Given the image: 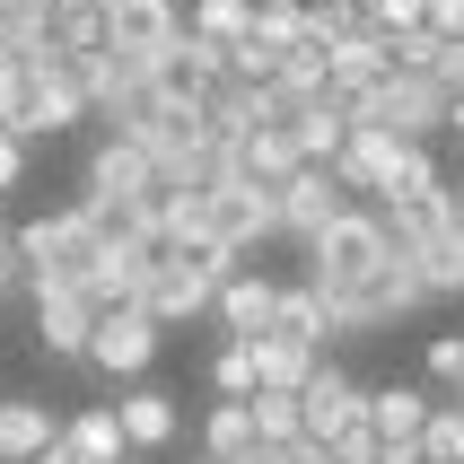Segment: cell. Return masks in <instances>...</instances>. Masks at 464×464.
<instances>
[{
    "label": "cell",
    "instance_id": "18",
    "mask_svg": "<svg viewBox=\"0 0 464 464\" xmlns=\"http://www.w3.org/2000/svg\"><path fill=\"white\" fill-rule=\"evenodd\" d=\"M114 420H123L131 456H158V447L176 439V394H167V386H150V377H131V386H123V403H114Z\"/></svg>",
    "mask_w": 464,
    "mask_h": 464
},
{
    "label": "cell",
    "instance_id": "50",
    "mask_svg": "<svg viewBox=\"0 0 464 464\" xmlns=\"http://www.w3.org/2000/svg\"><path fill=\"white\" fill-rule=\"evenodd\" d=\"M202 464H210V456H202Z\"/></svg>",
    "mask_w": 464,
    "mask_h": 464
},
{
    "label": "cell",
    "instance_id": "14",
    "mask_svg": "<svg viewBox=\"0 0 464 464\" xmlns=\"http://www.w3.org/2000/svg\"><path fill=\"white\" fill-rule=\"evenodd\" d=\"M394 158H403V140H394V131H377V123H351V131H342V150H334V176L351 184V193H368V202H386Z\"/></svg>",
    "mask_w": 464,
    "mask_h": 464
},
{
    "label": "cell",
    "instance_id": "27",
    "mask_svg": "<svg viewBox=\"0 0 464 464\" xmlns=\"http://www.w3.org/2000/svg\"><path fill=\"white\" fill-rule=\"evenodd\" d=\"M315 360H324V351H307V342H281V334H255V368H263V386H307L315 377Z\"/></svg>",
    "mask_w": 464,
    "mask_h": 464
},
{
    "label": "cell",
    "instance_id": "36",
    "mask_svg": "<svg viewBox=\"0 0 464 464\" xmlns=\"http://www.w3.org/2000/svg\"><path fill=\"white\" fill-rule=\"evenodd\" d=\"M272 79H289V88H334V44H315V35H298V44H281V62H272Z\"/></svg>",
    "mask_w": 464,
    "mask_h": 464
},
{
    "label": "cell",
    "instance_id": "29",
    "mask_svg": "<svg viewBox=\"0 0 464 464\" xmlns=\"http://www.w3.org/2000/svg\"><path fill=\"white\" fill-rule=\"evenodd\" d=\"M246 447H263V439H255V412H246V403H219V412L202 420V456H210V464H237Z\"/></svg>",
    "mask_w": 464,
    "mask_h": 464
},
{
    "label": "cell",
    "instance_id": "2",
    "mask_svg": "<svg viewBox=\"0 0 464 464\" xmlns=\"http://www.w3.org/2000/svg\"><path fill=\"white\" fill-rule=\"evenodd\" d=\"M228 272H237V255H219V246H158V263L140 272V315L193 324V315H210Z\"/></svg>",
    "mask_w": 464,
    "mask_h": 464
},
{
    "label": "cell",
    "instance_id": "43",
    "mask_svg": "<svg viewBox=\"0 0 464 464\" xmlns=\"http://www.w3.org/2000/svg\"><path fill=\"white\" fill-rule=\"evenodd\" d=\"M420 26H439V35H464V0H430V9H420Z\"/></svg>",
    "mask_w": 464,
    "mask_h": 464
},
{
    "label": "cell",
    "instance_id": "5",
    "mask_svg": "<svg viewBox=\"0 0 464 464\" xmlns=\"http://www.w3.org/2000/svg\"><path fill=\"white\" fill-rule=\"evenodd\" d=\"M263 237H281V193H255V184H210L202 193V246L246 263Z\"/></svg>",
    "mask_w": 464,
    "mask_h": 464
},
{
    "label": "cell",
    "instance_id": "3",
    "mask_svg": "<svg viewBox=\"0 0 464 464\" xmlns=\"http://www.w3.org/2000/svg\"><path fill=\"white\" fill-rule=\"evenodd\" d=\"M18 255H26V289H79L97 272V228H88V210H44V219H26L18 228Z\"/></svg>",
    "mask_w": 464,
    "mask_h": 464
},
{
    "label": "cell",
    "instance_id": "16",
    "mask_svg": "<svg viewBox=\"0 0 464 464\" xmlns=\"http://www.w3.org/2000/svg\"><path fill=\"white\" fill-rule=\"evenodd\" d=\"M26 79H35V105H26V140H62L71 123H88V97H79L71 79L53 71V44L26 62Z\"/></svg>",
    "mask_w": 464,
    "mask_h": 464
},
{
    "label": "cell",
    "instance_id": "19",
    "mask_svg": "<svg viewBox=\"0 0 464 464\" xmlns=\"http://www.w3.org/2000/svg\"><path fill=\"white\" fill-rule=\"evenodd\" d=\"M430 403H439V394L403 386V377H394V386H368V430H377V447H412L420 420H430Z\"/></svg>",
    "mask_w": 464,
    "mask_h": 464
},
{
    "label": "cell",
    "instance_id": "33",
    "mask_svg": "<svg viewBox=\"0 0 464 464\" xmlns=\"http://www.w3.org/2000/svg\"><path fill=\"white\" fill-rule=\"evenodd\" d=\"M272 62H281V44H298L307 35V0H255V26H246Z\"/></svg>",
    "mask_w": 464,
    "mask_h": 464
},
{
    "label": "cell",
    "instance_id": "48",
    "mask_svg": "<svg viewBox=\"0 0 464 464\" xmlns=\"http://www.w3.org/2000/svg\"><path fill=\"white\" fill-rule=\"evenodd\" d=\"M0 71H9V53H0Z\"/></svg>",
    "mask_w": 464,
    "mask_h": 464
},
{
    "label": "cell",
    "instance_id": "7",
    "mask_svg": "<svg viewBox=\"0 0 464 464\" xmlns=\"http://www.w3.org/2000/svg\"><path fill=\"white\" fill-rule=\"evenodd\" d=\"M298 420H307V447H334L351 420H368V386L342 360H315V377L298 386Z\"/></svg>",
    "mask_w": 464,
    "mask_h": 464
},
{
    "label": "cell",
    "instance_id": "17",
    "mask_svg": "<svg viewBox=\"0 0 464 464\" xmlns=\"http://www.w3.org/2000/svg\"><path fill=\"white\" fill-rule=\"evenodd\" d=\"M386 210V228H394V246H430V237H447L456 228V184H420V193H394V202H377Z\"/></svg>",
    "mask_w": 464,
    "mask_h": 464
},
{
    "label": "cell",
    "instance_id": "22",
    "mask_svg": "<svg viewBox=\"0 0 464 464\" xmlns=\"http://www.w3.org/2000/svg\"><path fill=\"white\" fill-rule=\"evenodd\" d=\"M342 131H351V97H342V88H315V105L298 114V123H289V140H298V158H315V167H334Z\"/></svg>",
    "mask_w": 464,
    "mask_h": 464
},
{
    "label": "cell",
    "instance_id": "23",
    "mask_svg": "<svg viewBox=\"0 0 464 464\" xmlns=\"http://www.w3.org/2000/svg\"><path fill=\"white\" fill-rule=\"evenodd\" d=\"M394 79V53H386V35H377V26H368V35H351V44H334V88L351 105L368 97V88H386Z\"/></svg>",
    "mask_w": 464,
    "mask_h": 464
},
{
    "label": "cell",
    "instance_id": "47",
    "mask_svg": "<svg viewBox=\"0 0 464 464\" xmlns=\"http://www.w3.org/2000/svg\"><path fill=\"white\" fill-rule=\"evenodd\" d=\"M26 9H44V18H53V0H26Z\"/></svg>",
    "mask_w": 464,
    "mask_h": 464
},
{
    "label": "cell",
    "instance_id": "46",
    "mask_svg": "<svg viewBox=\"0 0 464 464\" xmlns=\"http://www.w3.org/2000/svg\"><path fill=\"white\" fill-rule=\"evenodd\" d=\"M0 464H71V456H62V439H53L44 456H0Z\"/></svg>",
    "mask_w": 464,
    "mask_h": 464
},
{
    "label": "cell",
    "instance_id": "24",
    "mask_svg": "<svg viewBox=\"0 0 464 464\" xmlns=\"http://www.w3.org/2000/svg\"><path fill=\"white\" fill-rule=\"evenodd\" d=\"M53 439H62L53 403H35V394H0V456H44Z\"/></svg>",
    "mask_w": 464,
    "mask_h": 464
},
{
    "label": "cell",
    "instance_id": "4",
    "mask_svg": "<svg viewBox=\"0 0 464 464\" xmlns=\"http://www.w3.org/2000/svg\"><path fill=\"white\" fill-rule=\"evenodd\" d=\"M351 123H377V131H394V140H439L447 131V88L420 79V71H394L386 88H368V97L351 105Z\"/></svg>",
    "mask_w": 464,
    "mask_h": 464
},
{
    "label": "cell",
    "instance_id": "35",
    "mask_svg": "<svg viewBox=\"0 0 464 464\" xmlns=\"http://www.w3.org/2000/svg\"><path fill=\"white\" fill-rule=\"evenodd\" d=\"M53 44L97 53L105 44V0H53Z\"/></svg>",
    "mask_w": 464,
    "mask_h": 464
},
{
    "label": "cell",
    "instance_id": "38",
    "mask_svg": "<svg viewBox=\"0 0 464 464\" xmlns=\"http://www.w3.org/2000/svg\"><path fill=\"white\" fill-rule=\"evenodd\" d=\"M307 35L315 44H351V35H368V9L360 0H307Z\"/></svg>",
    "mask_w": 464,
    "mask_h": 464
},
{
    "label": "cell",
    "instance_id": "41",
    "mask_svg": "<svg viewBox=\"0 0 464 464\" xmlns=\"http://www.w3.org/2000/svg\"><path fill=\"white\" fill-rule=\"evenodd\" d=\"M377 456H386V447H377V430H368V420H351V430L334 439V464H377Z\"/></svg>",
    "mask_w": 464,
    "mask_h": 464
},
{
    "label": "cell",
    "instance_id": "32",
    "mask_svg": "<svg viewBox=\"0 0 464 464\" xmlns=\"http://www.w3.org/2000/svg\"><path fill=\"white\" fill-rule=\"evenodd\" d=\"M420 456H430V464H464V403H456V394L430 403V420H420Z\"/></svg>",
    "mask_w": 464,
    "mask_h": 464
},
{
    "label": "cell",
    "instance_id": "40",
    "mask_svg": "<svg viewBox=\"0 0 464 464\" xmlns=\"http://www.w3.org/2000/svg\"><path fill=\"white\" fill-rule=\"evenodd\" d=\"M430 386L464 394V334H430Z\"/></svg>",
    "mask_w": 464,
    "mask_h": 464
},
{
    "label": "cell",
    "instance_id": "42",
    "mask_svg": "<svg viewBox=\"0 0 464 464\" xmlns=\"http://www.w3.org/2000/svg\"><path fill=\"white\" fill-rule=\"evenodd\" d=\"M18 176H26V140L0 131V193H18Z\"/></svg>",
    "mask_w": 464,
    "mask_h": 464
},
{
    "label": "cell",
    "instance_id": "34",
    "mask_svg": "<svg viewBox=\"0 0 464 464\" xmlns=\"http://www.w3.org/2000/svg\"><path fill=\"white\" fill-rule=\"evenodd\" d=\"M184 26H193L202 44H219V53H228L237 35L255 26V0H193V18H184Z\"/></svg>",
    "mask_w": 464,
    "mask_h": 464
},
{
    "label": "cell",
    "instance_id": "10",
    "mask_svg": "<svg viewBox=\"0 0 464 464\" xmlns=\"http://www.w3.org/2000/svg\"><path fill=\"white\" fill-rule=\"evenodd\" d=\"M219 79H228V53H219V44H202L193 26H184L176 44H167V53L150 62V88H158L167 105H202L210 88H219Z\"/></svg>",
    "mask_w": 464,
    "mask_h": 464
},
{
    "label": "cell",
    "instance_id": "45",
    "mask_svg": "<svg viewBox=\"0 0 464 464\" xmlns=\"http://www.w3.org/2000/svg\"><path fill=\"white\" fill-rule=\"evenodd\" d=\"M377 464H430V456H420V439H412V447H386Z\"/></svg>",
    "mask_w": 464,
    "mask_h": 464
},
{
    "label": "cell",
    "instance_id": "11",
    "mask_svg": "<svg viewBox=\"0 0 464 464\" xmlns=\"http://www.w3.org/2000/svg\"><path fill=\"white\" fill-rule=\"evenodd\" d=\"M176 35H184V9H176V0H105V53L158 62Z\"/></svg>",
    "mask_w": 464,
    "mask_h": 464
},
{
    "label": "cell",
    "instance_id": "44",
    "mask_svg": "<svg viewBox=\"0 0 464 464\" xmlns=\"http://www.w3.org/2000/svg\"><path fill=\"white\" fill-rule=\"evenodd\" d=\"M289 464H334V447H307V439H298V447H289Z\"/></svg>",
    "mask_w": 464,
    "mask_h": 464
},
{
    "label": "cell",
    "instance_id": "6",
    "mask_svg": "<svg viewBox=\"0 0 464 464\" xmlns=\"http://www.w3.org/2000/svg\"><path fill=\"white\" fill-rule=\"evenodd\" d=\"M158 342H167V324H158V315H140V307H105V315H97V334H88V368H97V377H114V386H131V377H150Z\"/></svg>",
    "mask_w": 464,
    "mask_h": 464
},
{
    "label": "cell",
    "instance_id": "49",
    "mask_svg": "<svg viewBox=\"0 0 464 464\" xmlns=\"http://www.w3.org/2000/svg\"><path fill=\"white\" fill-rule=\"evenodd\" d=\"M456 403H464V394H456Z\"/></svg>",
    "mask_w": 464,
    "mask_h": 464
},
{
    "label": "cell",
    "instance_id": "13",
    "mask_svg": "<svg viewBox=\"0 0 464 464\" xmlns=\"http://www.w3.org/2000/svg\"><path fill=\"white\" fill-rule=\"evenodd\" d=\"M272 307H281V281H272V272H255V263H237L228 281H219V298H210V315L228 324V342L272 334Z\"/></svg>",
    "mask_w": 464,
    "mask_h": 464
},
{
    "label": "cell",
    "instance_id": "20",
    "mask_svg": "<svg viewBox=\"0 0 464 464\" xmlns=\"http://www.w3.org/2000/svg\"><path fill=\"white\" fill-rule=\"evenodd\" d=\"M62 456L71 464H123L131 439H123V420H114V403H79V412L62 420Z\"/></svg>",
    "mask_w": 464,
    "mask_h": 464
},
{
    "label": "cell",
    "instance_id": "21",
    "mask_svg": "<svg viewBox=\"0 0 464 464\" xmlns=\"http://www.w3.org/2000/svg\"><path fill=\"white\" fill-rule=\"evenodd\" d=\"M272 334H281V342H307V351H324V342H334V298H324V289H307V281H281Z\"/></svg>",
    "mask_w": 464,
    "mask_h": 464
},
{
    "label": "cell",
    "instance_id": "25",
    "mask_svg": "<svg viewBox=\"0 0 464 464\" xmlns=\"http://www.w3.org/2000/svg\"><path fill=\"white\" fill-rule=\"evenodd\" d=\"M79 210H88V228H97V246H158V228H150V202H114V193H79Z\"/></svg>",
    "mask_w": 464,
    "mask_h": 464
},
{
    "label": "cell",
    "instance_id": "8",
    "mask_svg": "<svg viewBox=\"0 0 464 464\" xmlns=\"http://www.w3.org/2000/svg\"><path fill=\"white\" fill-rule=\"evenodd\" d=\"M360 202V193H351V184L334 176V167H315V158H298V176L281 184V237H298V246H307V237H324L342 219V210Z\"/></svg>",
    "mask_w": 464,
    "mask_h": 464
},
{
    "label": "cell",
    "instance_id": "12",
    "mask_svg": "<svg viewBox=\"0 0 464 464\" xmlns=\"http://www.w3.org/2000/svg\"><path fill=\"white\" fill-rule=\"evenodd\" d=\"M88 193H114V202H150L158 193V158L131 140V131H105L88 150Z\"/></svg>",
    "mask_w": 464,
    "mask_h": 464
},
{
    "label": "cell",
    "instance_id": "26",
    "mask_svg": "<svg viewBox=\"0 0 464 464\" xmlns=\"http://www.w3.org/2000/svg\"><path fill=\"white\" fill-rule=\"evenodd\" d=\"M202 123L219 131V140L255 131V123H263V79H219V88L202 97Z\"/></svg>",
    "mask_w": 464,
    "mask_h": 464
},
{
    "label": "cell",
    "instance_id": "31",
    "mask_svg": "<svg viewBox=\"0 0 464 464\" xmlns=\"http://www.w3.org/2000/svg\"><path fill=\"white\" fill-rule=\"evenodd\" d=\"M44 44H53V18H44V9H26V0H0V53H9V62H35Z\"/></svg>",
    "mask_w": 464,
    "mask_h": 464
},
{
    "label": "cell",
    "instance_id": "39",
    "mask_svg": "<svg viewBox=\"0 0 464 464\" xmlns=\"http://www.w3.org/2000/svg\"><path fill=\"white\" fill-rule=\"evenodd\" d=\"M386 53H394V71H439V53H447V35L439 26H403V35H386Z\"/></svg>",
    "mask_w": 464,
    "mask_h": 464
},
{
    "label": "cell",
    "instance_id": "28",
    "mask_svg": "<svg viewBox=\"0 0 464 464\" xmlns=\"http://www.w3.org/2000/svg\"><path fill=\"white\" fill-rule=\"evenodd\" d=\"M246 412H255V439L263 447L307 439V420H298V394H289V386H255V394H246Z\"/></svg>",
    "mask_w": 464,
    "mask_h": 464
},
{
    "label": "cell",
    "instance_id": "15",
    "mask_svg": "<svg viewBox=\"0 0 464 464\" xmlns=\"http://www.w3.org/2000/svg\"><path fill=\"white\" fill-rule=\"evenodd\" d=\"M88 334H97V307L79 289H35V342H44V360H88Z\"/></svg>",
    "mask_w": 464,
    "mask_h": 464
},
{
    "label": "cell",
    "instance_id": "1",
    "mask_svg": "<svg viewBox=\"0 0 464 464\" xmlns=\"http://www.w3.org/2000/svg\"><path fill=\"white\" fill-rule=\"evenodd\" d=\"M386 263H394L386 210H360V202H351L324 237H307V289H324V298H351V289H368Z\"/></svg>",
    "mask_w": 464,
    "mask_h": 464
},
{
    "label": "cell",
    "instance_id": "9",
    "mask_svg": "<svg viewBox=\"0 0 464 464\" xmlns=\"http://www.w3.org/2000/svg\"><path fill=\"white\" fill-rule=\"evenodd\" d=\"M298 176V140L272 123L237 131V140H219V184H255V193H281V184Z\"/></svg>",
    "mask_w": 464,
    "mask_h": 464
},
{
    "label": "cell",
    "instance_id": "30",
    "mask_svg": "<svg viewBox=\"0 0 464 464\" xmlns=\"http://www.w3.org/2000/svg\"><path fill=\"white\" fill-rule=\"evenodd\" d=\"M403 255L420 263V281H430V298H447V289H464V228L430 237V246H403Z\"/></svg>",
    "mask_w": 464,
    "mask_h": 464
},
{
    "label": "cell",
    "instance_id": "37",
    "mask_svg": "<svg viewBox=\"0 0 464 464\" xmlns=\"http://www.w3.org/2000/svg\"><path fill=\"white\" fill-rule=\"evenodd\" d=\"M210 386L228 394V403H246V394L263 386V368H255V342H219V360H210Z\"/></svg>",
    "mask_w": 464,
    "mask_h": 464
}]
</instances>
